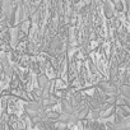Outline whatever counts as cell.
<instances>
[{
    "instance_id": "obj_1",
    "label": "cell",
    "mask_w": 130,
    "mask_h": 130,
    "mask_svg": "<svg viewBox=\"0 0 130 130\" xmlns=\"http://www.w3.org/2000/svg\"><path fill=\"white\" fill-rule=\"evenodd\" d=\"M98 88L105 92V93H108V94H116L117 93V88L115 84H112L111 82H101L98 83Z\"/></svg>"
},
{
    "instance_id": "obj_2",
    "label": "cell",
    "mask_w": 130,
    "mask_h": 130,
    "mask_svg": "<svg viewBox=\"0 0 130 130\" xmlns=\"http://www.w3.org/2000/svg\"><path fill=\"white\" fill-rule=\"evenodd\" d=\"M103 12H105V15H106L107 18H112V15H113V7H112V4H111L110 2H106V3H105V5H103Z\"/></svg>"
},
{
    "instance_id": "obj_3",
    "label": "cell",
    "mask_w": 130,
    "mask_h": 130,
    "mask_svg": "<svg viewBox=\"0 0 130 130\" xmlns=\"http://www.w3.org/2000/svg\"><path fill=\"white\" fill-rule=\"evenodd\" d=\"M120 92H121V96H122L125 100H129V101H130V86H126V84L121 86Z\"/></svg>"
},
{
    "instance_id": "obj_4",
    "label": "cell",
    "mask_w": 130,
    "mask_h": 130,
    "mask_svg": "<svg viewBox=\"0 0 130 130\" xmlns=\"http://www.w3.org/2000/svg\"><path fill=\"white\" fill-rule=\"evenodd\" d=\"M117 125L120 126L121 130H130V116L122 119V120L120 121V124H117Z\"/></svg>"
},
{
    "instance_id": "obj_5",
    "label": "cell",
    "mask_w": 130,
    "mask_h": 130,
    "mask_svg": "<svg viewBox=\"0 0 130 130\" xmlns=\"http://www.w3.org/2000/svg\"><path fill=\"white\" fill-rule=\"evenodd\" d=\"M113 115H115V107L111 106L108 110H106V112H102V119H108Z\"/></svg>"
},
{
    "instance_id": "obj_6",
    "label": "cell",
    "mask_w": 130,
    "mask_h": 130,
    "mask_svg": "<svg viewBox=\"0 0 130 130\" xmlns=\"http://www.w3.org/2000/svg\"><path fill=\"white\" fill-rule=\"evenodd\" d=\"M26 108H27V111L31 110V111L38 113V111H40V105H38V103H28V105L26 106Z\"/></svg>"
},
{
    "instance_id": "obj_7",
    "label": "cell",
    "mask_w": 130,
    "mask_h": 130,
    "mask_svg": "<svg viewBox=\"0 0 130 130\" xmlns=\"http://www.w3.org/2000/svg\"><path fill=\"white\" fill-rule=\"evenodd\" d=\"M112 4L115 5V8H116L119 12H121V10L124 9V5H122V2H121V0H112Z\"/></svg>"
},
{
    "instance_id": "obj_8",
    "label": "cell",
    "mask_w": 130,
    "mask_h": 130,
    "mask_svg": "<svg viewBox=\"0 0 130 130\" xmlns=\"http://www.w3.org/2000/svg\"><path fill=\"white\" fill-rule=\"evenodd\" d=\"M46 84H47L46 78H45V77H41V78H40V86H41V87H45Z\"/></svg>"
},
{
    "instance_id": "obj_9",
    "label": "cell",
    "mask_w": 130,
    "mask_h": 130,
    "mask_svg": "<svg viewBox=\"0 0 130 130\" xmlns=\"http://www.w3.org/2000/svg\"><path fill=\"white\" fill-rule=\"evenodd\" d=\"M97 130H106V124H101V122H98V125H97Z\"/></svg>"
},
{
    "instance_id": "obj_10",
    "label": "cell",
    "mask_w": 130,
    "mask_h": 130,
    "mask_svg": "<svg viewBox=\"0 0 130 130\" xmlns=\"http://www.w3.org/2000/svg\"><path fill=\"white\" fill-rule=\"evenodd\" d=\"M3 3H4V0H0V9L3 8Z\"/></svg>"
},
{
    "instance_id": "obj_11",
    "label": "cell",
    "mask_w": 130,
    "mask_h": 130,
    "mask_svg": "<svg viewBox=\"0 0 130 130\" xmlns=\"http://www.w3.org/2000/svg\"><path fill=\"white\" fill-rule=\"evenodd\" d=\"M74 2H75V3H77V2H79V0H74Z\"/></svg>"
}]
</instances>
